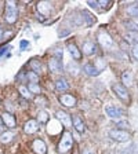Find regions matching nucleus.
Listing matches in <instances>:
<instances>
[{
    "mask_svg": "<svg viewBox=\"0 0 138 154\" xmlns=\"http://www.w3.org/2000/svg\"><path fill=\"white\" fill-rule=\"evenodd\" d=\"M98 43L102 45L104 48H112L113 40L106 32H100L98 33Z\"/></svg>",
    "mask_w": 138,
    "mask_h": 154,
    "instance_id": "obj_5",
    "label": "nucleus"
},
{
    "mask_svg": "<svg viewBox=\"0 0 138 154\" xmlns=\"http://www.w3.org/2000/svg\"><path fill=\"white\" fill-rule=\"evenodd\" d=\"M68 50H69V52H71V55H72V58H73V59L79 61V59L82 58V52L79 51V48H77L75 44L69 43V44H68Z\"/></svg>",
    "mask_w": 138,
    "mask_h": 154,
    "instance_id": "obj_14",
    "label": "nucleus"
},
{
    "mask_svg": "<svg viewBox=\"0 0 138 154\" xmlns=\"http://www.w3.org/2000/svg\"><path fill=\"white\" fill-rule=\"evenodd\" d=\"M84 70H86V73H88L90 76H97V74L100 73V72L97 70V67L95 66H91V65L87 63L86 66H84Z\"/></svg>",
    "mask_w": 138,
    "mask_h": 154,
    "instance_id": "obj_23",
    "label": "nucleus"
},
{
    "mask_svg": "<svg viewBox=\"0 0 138 154\" xmlns=\"http://www.w3.org/2000/svg\"><path fill=\"white\" fill-rule=\"evenodd\" d=\"M55 88H57L58 91H66L69 87H68V84H66V81L64 80V79H59V80H57L55 81Z\"/></svg>",
    "mask_w": 138,
    "mask_h": 154,
    "instance_id": "obj_19",
    "label": "nucleus"
},
{
    "mask_svg": "<svg viewBox=\"0 0 138 154\" xmlns=\"http://www.w3.org/2000/svg\"><path fill=\"white\" fill-rule=\"evenodd\" d=\"M37 129L39 122L36 120H28L24 125V132H26V134H35V132H37Z\"/></svg>",
    "mask_w": 138,
    "mask_h": 154,
    "instance_id": "obj_8",
    "label": "nucleus"
},
{
    "mask_svg": "<svg viewBox=\"0 0 138 154\" xmlns=\"http://www.w3.org/2000/svg\"><path fill=\"white\" fill-rule=\"evenodd\" d=\"M83 154H94V151L91 150V149H86V150L83 151Z\"/></svg>",
    "mask_w": 138,
    "mask_h": 154,
    "instance_id": "obj_36",
    "label": "nucleus"
},
{
    "mask_svg": "<svg viewBox=\"0 0 138 154\" xmlns=\"http://www.w3.org/2000/svg\"><path fill=\"white\" fill-rule=\"evenodd\" d=\"M109 136L113 139V140L117 142H127L130 139V134L124 129H112L109 132Z\"/></svg>",
    "mask_w": 138,
    "mask_h": 154,
    "instance_id": "obj_3",
    "label": "nucleus"
},
{
    "mask_svg": "<svg viewBox=\"0 0 138 154\" xmlns=\"http://www.w3.org/2000/svg\"><path fill=\"white\" fill-rule=\"evenodd\" d=\"M28 79L30 80V83H36V81L39 80V77L36 76V73H33V72H29L28 73Z\"/></svg>",
    "mask_w": 138,
    "mask_h": 154,
    "instance_id": "obj_29",
    "label": "nucleus"
},
{
    "mask_svg": "<svg viewBox=\"0 0 138 154\" xmlns=\"http://www.w3.org/2000/svg\"><path fill=\"white\" fill-rule=\"evenodd\" d=\"M83 52L86 55L94 54V52H95V44H94V43H91V42H86L83 44Z\"/></svg>",
    "mask_w": 138,
    "mask_h": 154,
    "instance_id": "obj_16",
    "label": "nucleus"
},
{
    "mask_svg": "<svg viewBox=\"0 0 138 154\" xmlns=\"http://www.w3.org/2000/svg\"><path fill=\"white\" fill-rule=\"evenodd\" d=\"M97 63H98V72H101L104 67H105V63L102 62V59H98V61H97Z\"/></svg>",
    "mask_w": 138,
    "mask_h": 154,
    "instance_id": "obj_31",
    "label": "nucleus"
},
{
    "mask_svg": "<svg viewBox=\"0 0 138 154\" xmlns=\"http://www.w3.org/2000/svg\"><path fill=\"white\" fill-rule=\"evenodd\" d=\"M48 69L53 72V73H58V72L62 70V65H61V59L57 57H53L50 61H48Z\"/></svg>",
    "mask_w": 138,
    "mask_h": 154,
    "instance_id": "obj_7",
    "label": "nucleus"
},
{
    "mask_svg": "<svg viewBox=\"0 0 138 154\" xmlns=\"http://www.w3.org/2000/svg\"><path fill=\"white\" fill-rule=\"evenodd\" d=\"M122 81H123V85L127 88V87H131L133 85V76L130 72H124L122 74Z\"/></svg>",
    "mask_w": 138,
    "mask_h": 154,
    "instance_id": "obj_15",
    "label": "nucleus"
},
{
    "mask_svg": "<svg viewBox=\"0 0 138 154\" xmlns=\"http://www.w3.org/2000/svg\"><path fill=\"white\" fill-rule=\"evenodd\" d=\"M17 4L15 2H13V0H8L6 3V15H4V18H6V22H8L10 25H13L14 22L17 21Z\"/></svg>",
    "mask_w": 138,
    "mask_h": 154,
    "instance_id": "obj_1",
    "label": "nucleus"
},
{
    "mask_svg": "<svg viewBox=\"0 0 138 154\" xmlns=\"http://www.w3.org/2000/svg\"><path fill=\"white\" fill-rule=\"evenodd\" d=\"M127 14L131 17H138V4H131L127 7Z\"/></svg>",
    "mask_w": 138,
    "mask_h": 154,
    "instance_id": "obj_22",
    "label": "nucleus"
},
{
    "mask_svg": "<svg viewBox=\"0 0 138 154\" xmlns=\"http://www.w3.org/2000/svg\"><path fill=\"white\" fill-rule=\"evenodd\" d=\"M32 149L36 154H47V146L42 139H35L32 143Z\"/></svg>",
    "mask_w": 138,
    "mask_h": 154,
    "instance_id": "obj_6",
    "label": "nucleus"
},
{
    "mask_svg": "<svg viewBox=\"0 0 138 154\" xmlns=\"http://www.w3.org/2000/svg\"><path fill=\"white\" fill-rule=\"evenodd\" d=\"M29 63H30L32 69L36 72V73H40V72H42V67H40V62H37L36 59H32V61L29 62Z\"/></svg>",
    "mask_w": 138,
    "mask_h": 154,
    "instance_id": "obj_25",
    "label": "nucleus"
},
{
    "mask_svg": "<svg viewBox=\"0 0 138 154\" xmlns=\"http://www.w3.org/2000/svg\"><path fill=\"white\" fill-rule=\"evenodd\" d=\"M126 28L130 29V32H138V23L137 22L129 21V22H126Z\"/></svg>",
    "mask_w": 138,
    "mask_h": 154,
    "instance_id": "obj_26",
    "label": "nucleus"
},
{
    "mask_svg": "<svg viewBox=\"0 0 138 154\" xmlns=\"http://www.w3.org/2000/svg\"><path fill=\"white\" fill-rule=\"evenodd\" d=\"M117 127H122V128H129V122H117Z\"/></svg>",
    "mask_w": 138,
    "mask_h": 154,
    "instance_id": "obj_35",
    "label": "nucleus"
},
{
    "mask_svg": "<svg viewBox=\"0 0 138 154\" xmlns=\"http://www.w3.org/2000/svg\"><path fill=\"white\" fill-rule=\"evenodd\" d=\"M0 38H2V29H0Z\"/></svg>",
    "mask_w": 138,
    "mask_h": 154,
    "instance_id": "obj_37",
    "label": "nucleus"
},
{
    "mask_svg": "<svg viewBox=\"0 0 138 154\" xmlns=\"http://www.w3.org/2000/svg\"><path fill=\"white\" fill-rule=\"evenodd\" d=\"M19 92L22 94L26 99H30V98H32V92H30V91H29L26 87H19Z\"/></svg>",
    "mask_w": 138,
    "mask_h": 154,
    "instance_id": "obj_27",
    "label": "nucleus"
},
{
    "mask_svg": "<svg viewBox=\"0 0 138 154\" xmlns=\"http://www.w3.org/2000/svg\"><path fill=\"white\" fill-rule=\"evenodd\" d=\"M55 117H57V119L59 120V121H61L64 125H66V127H69V125L72 124V122H71V116L66 114L65 112H57V113H55Z\"/></svg>",
    "mask_w": 138,
    "mask_h": 154,
    "instance_id": "obj_13",
    "label": "nucleus"
},
{
    "mask_svg": "<svg viewBox=\"0 0 138 154\" xmlns=\"http://www.w3.org/2000/svg\"><path fill=\"white\" fill-rule=\"evenodd\" d=\"M133 55H134L135 59H138V44L133 47Z\"/></svg>",
    "mask_w": 138,
    "mask_h": 154,
    "instance_id": "obj_32",
    "label": "nucleus"
},
{
    "mask_svg": "<svg viewBox=\"0 0 138 154\" xmlns=\"http://www.w3.org/2000/svg\"><path fill=\"white\" fill-rule=\"evenodd\" d=\"M98 6H101V7H106V6H111V3H108L106 0H100V2H98Z\"/></svg>",
    "mask_w": 138,
    "mask_h": 154,
    "instance_id": "obj_33",
    "label": "nucleus"
},
{
    "mask_svg": "<svg viewBox=\"0 0 138 154\" xmlns=\"http://www.w3.org/2000/svg\"><path fill=\"white\" fill-rule=\"evenodd\" d=\"M19 47H21V50H25V48H29V42H26V40H22V42L19 43Z\"/></svg>",
    "mask_w": 138,
    "mask_h": 154,
    "instance_id": "obj_30",
    "label": "nucleus"
},
{
    "mask_svg": "<svg viewBox=\"0 0 138 154\" xmlns=\"http://www.w3.org/2000/svg\"><path fill=\"white\" fill-rule=\"evenodd\" d=\"M72 143H73V139H72L71 134H69V132H65L61 142H59V144H58V147H57L58 153H66L69 149H72Z\"/></svg>",
    "mask_w": 138,
    "mask_h": 154,
    "instance_id": "obj_2",
    "label": "nucleus"
},
{
    "mask_svg": "<svg viewBox=\"0 0 138 154\" xmlns=\"http://www.w3.org/2000/svg\"><path fill=\"white\" fill-rule=\"evenodd\" d=\"M87 4H88L90 7H93V8H97V7H98V3H97V2H91V0H88Z\"/></svg>",
    "mask_w": 138,
    "mask_h": 154,
    "instance_id": "obj_34",
    "label": "nucleus"
},
{
    "mask_svg": "<svg viewBox=\"0 0 138 154\" xmlns=\"http://www.w3.org/2000/svg\"><path fill=\"white\" fill-rule=\"evenodd\" d=\"M105 112H106V114L109 116V117H112V119H117V117H120V112L117 109H115V107H112V106H106Z\"/></svg>",
    "mask_w": 138,
    "mask_h": 154,
    "instance_id": "obj_18",
    "label": "nucleus"
},
{
    "mask_svg": "<svg viewBox=\"0 0 138 154\" xmlns=\"http://www.w3.org/2000/svg\"><path fill=\"white\" fill-rule=\"evenodd\" d=\"M2 121H3V124L6 125V127H8V128H14L17 125V121H15V119H14V116L10 114V113H3V114H2Z\"/></svg>",
    "mask_w": 138,
    "mask_h": 154,
    "instance_id": "obj_9",
    "label": "nucleus"
},
{
    "mask_svg": "<svg viewBox=\"0 0 138 154\" xmlns=\"http://www.w3.org/2000/svg\"><path fill=\"white\" fill-rule=\"evenodd\" d=\"M59 102H61L64 106L72 107V106L76 105V98L72 95H61L59 96Z\"/></svg>",
    "mask_w": 138,
    "mask_h": 154,
    "instance_id": "obj_12",
    "label": "nucleus"
},
{
    "mask_svg": "<svg viewBox=\"0 0 138 154\" xmlns=\"http://www.w3.org/2000/svg\"><path fill=\"white\" fill-rule=\"evenodd\" d=\"M28 90L30 91L32 94H40V85L36 83H30L28 85Z\"/></svg>",
    "mask_w": 138,
    "mask_h": 154,
    "instance_id": "obj_24",
    "label": "nucleus"
},
{
    "mask_svg": "<svg viewBox=\"0 0 138 154\" xmlns=\"http://www.w3.org/2000/svg\"><path fill=\"white\" fill-rule=\"evenodd\" d=\"M68 72L71 74H73V76H77V74H79V67H77L76 65H69V66H68Z\"/></svg>",
    "mask_w": 138,
    "mask_h": 154,
    "instance_id": "obj_28",
    "label": "nucleus"
},
{
    "mask_svg": "<svg viewBox=\"0 0 138 154\" xmlns=\"http://www.w3.org/2000/svg\"><path fill=\"white\" fill-rule=\"evenodd\" d=\"M126 40L129 43H138V32H129L126 35Z\"/></svg>",
    "mask_w": 138,
    "mask_h": 154,
    "instance_id": "obj_21",
    "label": "nucleus"
},
{
    "mask_svg": "<svg viewBox=\"0 0 138 154\" xmlns=\"http://www.w3.org/2000/svg\"><path fill=\"white\" fill-rule=\"evenodd\" d=\"M50 120V116H48V113L46 112V110H42V112H39L37 114V121L42 122V124H46V122Z\"/></svg>",
    "mask_w": 138,
    "mask_h": 154,
    "instance_id": "obj_20",
    "label": "nucleus"
},
{
    "mask_svg": "<svg viewBox=\"0 0 138 154\" xmlns=\"http://www.w3.org/2000/svg\"><path fill=\"white\" fill-rule=\"evenodd\" d=\"M14 135L13 132H2V135H0V143H10V142L13 140Z\"/></svg>",
    "mask_w": 138,
    "mask_h": 154,
    "instance_id": "obj_17",
    "label": "nucleus"
},
{
    "mask_svg": "<svg viewBox=\"0 0 138 154\" xmlns=\"http://www.w3.org/2000/svg\"><path fill=\"white\" fill-rule=\"evenodd\" d=\"M51 4H50V2H40V3L37 4V11L39 14H43V15H47V14L51 13Z\"/></svg>",
    "mask_w": 138,
    "mask_h": 154,
    "instance_id": "obj_10",
    "label": "nucleus"
},
{
    "mask_svg": "<svg viewBox=\"0 0 138 154\" xmlns=\"http://www.w3.org/2000/svg\"><path fill=\"white\" fill-rule=\"evenodd\" d=\"M112 88H113V91L116 92V95L119 96L123 102H129L130 100V95H129V92H127V88H126L123 84L116 83V84H113L112 85Z\"/></svg>",
    "mask_w": 138,
    "mask_h": 154,
    "instance_id": "obj_4",
    "label": "nucleus"
},
{
    "mask_svg": "<svg viewBox=\"0 0 138 154\" xmlns=\"http://www.w3.org/2000/svg\"><path fill=\"white\" fill-rule=\"evenodd\" d=\"M72 124H73V127L76 128L77 132H80V134H83L84 131H86V127H84V122L83 120L79 117V116H73L72 117Z\"/></svg>",
    "mask_w": 138,
    "mask_h": 154,
    "instance_id": "obj_11",
    "label": "nucleus"
}]
</instances>
